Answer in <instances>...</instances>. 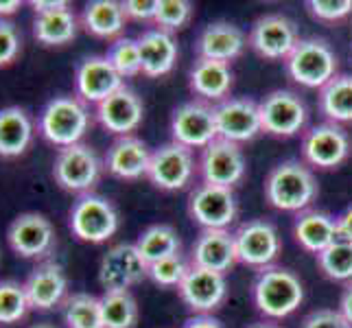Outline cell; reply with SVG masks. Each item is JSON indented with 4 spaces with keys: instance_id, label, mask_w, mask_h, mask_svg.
<instances>
[{
    "instance_id": "obj_34",
    "label": "cell",
    "mask_w": 352,
    "mask_h": 328,
    "mask_svg": "<svg viewBox=\"0 0 352 328\" xmlns=\"http://www.w3.org/2000/svg\"><path fill=\"white\" fill-rule=\"evenodd\" d=\"M101 311L105 328H136L140 315L131 291H105L101 296Z\"/></svg>"
},
{
    "instance_id": "obj_32",
    "label": "cell",
    "mask_w": 352,
    "mask_h": 328,
    "mask_svg": "<svg viewBox=\"0 0 352 328\" xmlns=\"http://www.w3.org/2000/svg\"><path fill=\"white\" fill-rule=\"evenodd\" d=\"M136 250L142 256V261L147 263V265H151V263H157V261H162V259L173 256V254H179L182 239H179L177 230L173 226L155 223V226H149L138 237Z\"/></svg>"
},
{
    "instance_id": "obj_19",
    "label": "cell",
    "mask_w": 352,
    "mask_h": 328,
    "mask_svg": "<svg viewBox=\"0 0 352 328\" xmlns=\"http://www.w3.org/2000/svg\"><path fill=\"white\" fill-rule=\"evenodd\" d=\"M96 120L114 136H133L144 118V105L136 90L123 86L112 96H107L94 109Z\"/></svg>"
},
{
    "instance_id": "obj_22",
    "label": "cell",
    "mask_w": 352,
    "mask_h": 328,
    "mask_svg": "<svg viewBox=\"0 0 352 328\" xmlns=\"http://www.w3.org/2000/svg\"><path fill=\"white\" fill-rule=\"evenodd\" d=\"M239 263L234 232L230 230H201V234L192 243L190 265L201 270L228 274Z\"/></svg>"
},
{
    "instance_id": "obj_20",
    "label": "cell",
    "mask_w": 352,
    "mask_h": 328,
    "mask_svg": "<svg viewBox=\"0 0 352 328\" xmlns=\"http://www.w3.org/2000/svg\"><path fill=\"white\" fill-rule=\"evenodd\" d=\"M27 291L31 311H53L68 298V278L64 267L55 261H44L22 283Z\"/></svg>"
},
{
    "instance_id": "obj_1",
    "label": "cell",
    "mask_w": 352,
    "mask_h": 328,
    "mask_svg": "<svg viewBox=\"0 0 352 328\" xmlns=\"http://www.w3.org/2000/svg\"><path fill=\"white\" fill-rule=\"evenodd\" d=\"M318 179L311 166L300 160H285L276 164L265 179V199L276 210L302 212L318 197Z\"/></svg>"
},
{
    "instance_id": "obj_13",
    "label": "cell",
    "mask_w": 352,
    "mask_h": 328,
    "mask_svg": "<svg viewBox=\"0 0 352 328\" xmlns=\"http://www.w3.org/2000/svg\"><path fill=\"white\" fill-rule=\"evenodd\" d=\"M245 155L241 144L223 138H214L208 147L201 149L199 157V175L204 184L232 188L245 177Z\"/></svg>"
},
{
    "instance_id": "obj_28",
    "label": "cell",
    "mask_w": 352,
    "mask_h": 328,
    "mask_svg": "<svg viewBox=\"0 0 352 328\" xmlns=\"http://www.w3.org/2000/svg\"><path fill=\"white\" fill-rule=\"evenodd\" d=\"M294 237L302 250H307L318 256L329 245L337 241V223L335 217L322 210H302L296 215Z\"/></svg>"
},
{
    "instance_id": "obj_37",
    "label": "cell",
    "mask_w": 352,
    "mask_h": 328,
    "mask_svg": "<svg viewBox=\"0 0 352 328\" xmlns=\"http://www.w3.org/2000/svg\"><path fill=\"white\" fill-rule=\"evenodd\" d=\"M107 62L114 66V70L118 72L123 79L136 77L142 72L140 66V51H138V40L131 38H116L110 48H107Z\"/></svg>"
},
{
    "instance_id": "obj_6",
    "label": "cell",
    "mask_w": 352,
    "mask_h": 328,
    "mask_svg": "<svg viewBox=\"0 0 352 328\" xmlns=\"http://www.w3.org/2000/svg\"><path fill=\"white\" fill-rule=\"evenodd\" d=\"M103 168L105 164L99 153L90 144L79 142L57 151L53 162V177L59 188L75 193V195H86L99 184Z\"/></svg>"
},
{
    "instance_id": "obj_33",
    "label": "cell",
    "mask_w": 352,
    "mask_h": 328,
    "mask_svg": "<svg viewBox=\"0 0 352 328\" xmlns=\"http://www.w3.org/2000/svg\"><path fill=\"white\" fill-rule=\"evenodd\" d=\"M62 315L66 328H105L101 298L92 294H72L64 300Z\"/></svg>"
},
{
    "instance_id": "obj_46",
    "label": "cell",
    "mask_w": 352,
    "mask_h": 328,
    "mask_svg": "<svg viewBox=\"0 0 352 328\" xmlns=\"http://www.w3.org/2000/svg\"><path fill=\"white\" fill-rule=\"evenodd\" d=\"M182 328H223V324L212 315H195V318H188Z\"/></svg>"
},
{
    "instance_id": "obj_8",
    "label": "cell",
    "mask_w": 352,
    "mask_h": 328,
    "mask_svg": "<svg viewBox=\"0 0 352 328\" xmlns=\"http://www.w3.org/2000/svg\"><path fill=\"white\" fill-rule=\"evenodd\" d=\"M234 243L239 263L256 267V270L274 265L283 250V241L276 226L272 221H265V219L243 221L234 232Z\"/></svg>"
},
{
    "instance_id": "obj_21",
    "label": "cell",
    "mask_w": 352,
    "mask_h": 328,
    "mask_svg": "<svg viewBox=\"0 0 352 328\" xmlns=\"http://www.w3.org/2000/svg\"><path fill=\"white\" fill-rule=\"evenodd\" d=\"M123 86H125L123 77L107 62L105 55L86 57L83 62H79L75 70V88H77V96L83 103L99 105Z\"/></svg>"
},
{
    "instance_id": "obj_11",
    "label": "cell",
    "mask_w": 352,
    "mask_h": 328,
    "mask_svg": "<svg viewBox=\"0 0 352 328\" xmlns=\"http://www.w3.org/2000/svg\"><path fill=\"white\" fill-rule=\"evenodd\" d=\"M171 136L173 142L184 144L190 151L208 147L214 138H219L214 120V105L199 99L177 105L171 116Z\"/></svg>"
},
{
    "instance_id": "obj_41",
    "label": "cell",
    "mask_w": 352,
    "mask_h": 328,
    "mask_svg": "<svg viewBox=\"0 0 352 328\" xmlns=\"http://www.w3.org/2000/svg\"><path fill=\"white\" fill-rule=\"evenodd\" d=\"M22 48L18 27L11 20H0V68L16 62Z\"/></svg>"
},
{
    "instance_id": "obj_43",
    "label": "cell",
    "mask_w": 352,
    "mask_h": 328,
    "mask_svg": "<svg viewBox=\"0 0 352 328\" xmlns=\"http://www.w3.org/2000/svg\"><path fill=\"white\" fill-rule=\"evenodd\" d=\"M123 11L125 16L131 20H144V22H153L155 11H157V0H125Z\"/></svg>"
},
{
    "instance_id": "obj_12",
    "label": "cell",
    "mask_w": 352,
    "mask_h": 328,
    "mask_svg": "<svg viewBox=\"0 0 352 328\" xmlns=\"http://www.w3.org/2000/svg\"><path fill=\"white\" fill-rule=\"evenodd\" d=\"M195 177V157L184 144L166 142L151 151L147 179L160 190H182Z\"/></svg>"
},
{
    "instance_id": "obj_30",
    "label": "cell",
    "mask_w": 352,
    "mask_h": 328,
    "mask_svg": "<svg viewBox=\"0 0 352 328\" xmlns=\"http://www.w3.org/2000/svg\"><path fill=\"white\" fill-rule=\"evenodd\" d=\"M79 24L81 22L72 14V9L40 14L33 20V38L44 46H64L77 38Z\"/></svg>"
},
{
    "instance_id": "obj_29",
    "label": "cell",
    "mask_w": 352,
    "mask_h": 328,
    "mask_svg": "<svg viewBox=\"0 0 352 328\" xmlns=\"http://www.w3.org/2000/svg\"><path fill=\"white\" fill-rule=\"evenodd\" d=\"M79 22L94 38L110 40L120 35V31L125 29L127 16L123 11V5L116 3V0H94L81 11Z\"/></svg>"
},
{
    "instance_id": "obj_39",
    "label": "cell",
    "mask_w": 352,
    "mask_h": 328,
    "mask_svg": "<svg viewBox=\"0 0 352 328\" xmlns=\"http://www.w3.org/2000/svg\"><path fill=\"white\" fill-rule=\"evenodd\" d=\"M188 270H190V265L186 263V259L182 256V252H179V254H173V256H168V259L151 263L147 278H151L157 287L173 289V287H179V283L184 281Z\"/></svg>"
},
{
    "instance_id": "obj_4",
    "label": "cell",
    "mask_w": 352,
    "mask_h": 328,
    "mask_svg": "<svg viewBox=\"0 0 352 328\" xmlns=\"http://www.w3.org/2000/svg\"><path fill=\"white\" fill-rule=\"evenodd\" d=\"M337 55L333 46L322 38H307L300 40V44L294 48L285 59V68L291 81L305 88H324L331 79H335L337 72Z\"/></svg>"
},
{
    "instance_id": "obj_36",
    "label": "cell",
    "mask_w": 352,
    "mask_h": 328,
    "mask_svg": "<svg viewBox=\"0 0 352 328\" xmlns=\"http://www.w3.org/2000/svg\"><path fill=\"white\" fill-rule=\"evenodd\" d=\"M29 311L31 305L24 285L16 281H0V326L20 324Z\"/></svg>"
},
{
    "instance_id": "obj_9",
    "label": "cell",
    "mask_w": 352,
    "mask_h": 328,
    "mask_svg": "<svg viewBox=\"0 0 352 328\" xmlns=\"http://www.w3.org/2000/svg\"><path fill=\"white\" fill-rule=\"evenodd\" d=\"M7 243L11 252L22 259H46L55 250V228L42 212H22L7 228Z\"/></svg>"
},
{
    "instance_id": "obj_27",
    "label": "cell",
    "mask_w": 352,
    "mask_h": 328,
    "mask_svg": "<svg viewBox=\"0 0 352 328\" xmlns=\"http://www.w3.org/2000/svg\"><path fill=\"white\" fill-rule=\"evenodd\" d=\"M35 125L24 107L9 105L0 109V157H20L33 142Z\"/></svg>"
},
{
    "instance_id": "obj_40",
    "label": "cell",
    "mask_w": 352,
    "mask_h": 328,
    "mask_svg": "<svg viewBox=\"0 0 352 328\" xmlns=\"http://www.w3.org/2000/svg\"><path fill=\"white\" fill-rule=\"evenodd\" d=\"M307 7L320 22H339L352 14V0H309Z\"/></svg>"
},
{
    "instance_id": "obj_3",
    "label": "cell",
    "mask_w": 352,
    "mask_h": 328,
    "mask_svg": "<svg viewBox=\"0 0 352 328\" xmlns=\"http://www.w3.org/2000/svg\"><path fill=\"white\" fill-rule=\"evenodd\" d=\"M90 127L88 105L77 96H55L40 114L38 129L46 142L64 149L79 144Z\"/></svg>"
},
{
    "instance_id": "obj_38",
    "label": "cell",
    "mask_w": 352,
    "mask_h": 328,
    "mask_svg": "<svg viewBox=\"0 0 352 328\" xmlns=\"http://www.w3.org/2000/svg\"><path fill=\"white\" fill-rule=\"evenodd\" d=\"M192 16V5L188 0H157V11L153 24L164 33H175L184 29Z\"/></svg>"
},
{
    "instance_id": "obj_26",
    "label": "cell",
    "mask_w": 352,
    "mask_h": 328,
    "mask_svg": "<svg viewBox=\"0 0 352 328\" xmlns=\"http://www.w3.org/2000/svg\"><path fill=\"white\" fill-rule=\"evenodd\" d=\"M234 83V72L230 64L223 62H212V59H201L192 64L188 72V86L192 94L199 96V101L206 103H221L228 99L230 90Z\"/></svg>"
},
{
    "instance_id": "obj_23",
    "label": "cell",
    "mask_w": 352,
    "mask_h": 328,
    "mask_svg": "<svg viewBox=\"0 0 352 328\" xmlns=\"http://www.w3.org/2000/svg\"><path fill=\"white\" fill-rule=\"evenodd\" d=\"M151 160V151L147 142L138 136H120L116 138L105 153V168L107 173L118 179H140L147 177V168Z\"/></svg>"
},
{
    "instance_id": "obj_10",
    "label": "cell",
    "mask_w": 352,
    "mask_h": 328,
    "mask_svg": "<svg viewBox=\"0 0 352 328\" xmlns=\"http://www.w3.org/2000/svg\"><path fill=\"white\" fill-rule=\"evenodd\" d=\"M352 151L348 131L337 123H320L311 127L302 138V155L309 166L331 171L348 160Z\"/></svg>"
},
{
    "instance_id": "obj_35",
    "label": "cell",
    "mask_w": 352,
    "mask_h": 328,
    "mask_svg": "<svg viewBox=\"0 0 352 328\" xmlns=\"http://www.w3.org/2000/svg\"><path fill=\"white\" fill-rule=\"evenodd\" d=\"M320 272L335 283H352V241L337 239L318 256Z\"/></svg>"
},
{
    "instance_id": "obj_25",
    "label": "cell",
    "mask_w": 352,
    "mask_h": 328,
    "mask_svg": "<svg viewBox=\"0 0 352 328\" xmlns=\"http://www.w3.org/2000/svg\"><path fill=\"white\" fill-rule=\"evenodd\" d=\"M248 40L236 24L232 22H212L208 24L197 38V55L201 59H212V62H223L230 64L236 59L243 48H245Z\"/></svg>"
},
{
    "instance_id": "obj_5",
    "label": "cell",
    "mask_w": 352,
    "mask_h": 328,
    "mask_svg": "<svg viewBox=\"0 0 352 328\" xmlns=\"http://www.w3.org/2000/svg\"><path fill=\"white\" fill-rule=\"evenodd\" d=\"M68 228L75 239L99 245L118 232V210L107 197L86 193L72 204L68 212Z\"/></svg>"
},
{
    "instance_id": "obj_7",
    "label": "cell",
    "mask_w": 352,
    "mask_h": 328,
    "mask_svg": "<svg viewBox=\"0 0 352 328\" xmlns=\"http://www.w3.org/2000/svg\"><path fill=\"white\" fill-rule=\"evenodd\" d=\"M263 131L276 138H291L307 127L309 109L294 90H274L258 103Z\"/></svg>"
},
{
    "instance_id": "obj_2",
    "label": "cell",
    "mask_w": 352,
    "mask_h": 328,
    "mask_svg": "<svg viewBox=\"0 0 352 328\" xmlns=\"http://www.w3.org/2000/svg\"><path fill=\"white\" fill-rule=\"evenodd\" d=\"M252 298L267 320H285L305 302V285L296 272L280 265H270L258 272L252 287Z\"/></svg>"
},
{
    "instance_id": "obj_15",
    "label": "cell",
    "mask_w": 352,
    "mask_h": 328,
    "mask_svg": "<svg viewBox=\"0 0 352 328\" xmlns=\"http://www.w3.org/2000/svg\"><path fill=\"white\" fill-rule=\"evenodd\" d=\"M149 274V265L142 261L136 243H118L110 248L99 265V283L105 291H129Z\"/></svg>"
},
{
    "instance_id": "obj_16",
    "label": "cell",
    "mask_w": 352,
    "mask_h": 328,
    "mask_svg": "<svg viewBox=\"0 0 352 328\" xmlns=\"http://www.w3.org/2000/svg\"><path fill=\"white\" fill-rule=\"evenodd\" d=\"M248 42L252 51L263 59L278 62L294 53V48L300 44V33L287 16L267 14L252 24Z\"/></svg>"
},
{
    "instance_id": "obj_14",
    "label": "cell",
    "mask_w": 352,
    "mask_h": 328,
    "mask_svg": "<svg viewBox=\"0 0 352 328\" xmlns=\"http://www.w3.org/2000/svg\"><path fill=\"white\" fill-rule=\"evenodd\" d=\"M188 212L192 221H197L204 230H228L239 212L234 190L201 182L190 190Z\"/></svg>"
},
{
    "instance_id": "obj_18",
    "label": "cell",
    "mask_w": 352,
    "mask_h": 328,
    "mask_svg": "<svg viewBox=\"0 0 352 328\" xmlns=\"http://www.w3.org/2000/svg\"><path fill=\"white\" fill-rule=\"evenodd\" d=\"M177 294L190 311H195L197 315H210L223 305L228 296L226 274L190 265L188 274L177 287Z\"/></svg>"
},
{
    "instance_id": "obj_42",
    "label": "cell",
    "mask_w": 352,
    "mask_h": 328,
    "mask_svg": "<svg viewBox=\"0 0 352 328\" xmlns=\"http://www.w3.org/2000/svg\"><path fill=\"white\" fill-rule=\"evenodd\" d=\"M300 328H352L346 318L335 309H318L302 320Z\"/></svg>"
},
{
    "instance_id": "obj_47",
    "label": "cell",
    "mask_w": 352,
    "mask_h": 328,
    "mask_svg": "<svg viewBox=\"0 0 352 328\" xmlns=\"http://www.w3.org/2000/svg\"><path fill=\"white\" fill-rule=\"evenodd\" d=\"M337 311L342 313L344 318H346V322L352 326V283L346 285L344 294H342V300H339V309Z\"/></svg>"
},
{
    "instance_id": "obj_17",
    "label": "cell",
    "mask_w": 352,
    "mask_h": 328,
    "mask_svg": "<svg viewBox=\"0 0 352 328\" xmlns=\"http://www.w3.org/2000/svg\"><path fill=\"white\" fill-rule=\"evenodd\" d=\"M214 120L219 138L230 142H250L263 131L258 103L248 96H228L214 105Z\"/></svg>"
},
{
    "instance_id": "obj_49",
    "label": "cell",
    "mask_w": 352,
    "mask_h": 328,
    "mask_svg": "<svg viewBox=\"0 0 352 328\" xmlns=\"http://www.w3.org/2000/svg\"><path fill=\"white\" fill-rule=\"evenodd\" d=\"M248 328H280V326H276L274 322H256V324H252Z\"/></svg>"
},
{
    "instance_id": "obj_48",
    "label": "cell",
    "mask_w": 352,
    "mask_h": 328,
    "mask_svg": "<svg viewBox=\"0 0 352 328\" xmlns=\"http://www.w3.org/2000/svg\"><path fill=\"white\" fill-rule=\"evenodd\" d=\"M22 7L20 0H0V20H7Z\"/></svg>"
},
{
    "instance_id": "obj_50",
    "label": "cell",
    "mask_w": 352,
    "mask_h": 328,
    "mask_svg": "<svg viewBox=\"0 0 352 328\" xmlns=\"http://www.w3.org/2000/svg\"><path fill=\"white\" fill-rule=\"evenodd\" d=\"M29 328H55L53 324H46V322H42V324H33V326H29Z\"/></svg>"
},
{
    "instance_id": "obj_31",
    "label": "cell",
    "mask_w": 352,
    "mask_h": 328,
    "mask_svg": "<svg viewBox=\"0 0 352 328\" xmlns=\"http://www.w3.org/2000/svg\"><path fill=\"white\" fill-rule=\"evenodd\" d=\"M320 112L329 123H352V75L342 72L320 90Z\"/></svg>"
},
{
    "instance_id": "obj_44",
    "label": "cell",
    "mask_w": 352,
    "mask_h": 328,
    "mask_svg": "<svg viewBox=\"0 0 352 328\" xmlns=\"http://www.w3.org/2000/svg\"><path fill=\"white\" fill-rule=\"evenodd\" d=\"M31 7L35 11V16H40V14H55V11L70 9V3H66V0H33Z\"/></svg>"
},
{
    "instance_id": "obj_24",
    "label": "cell",
    "mask_w": 352,
    "mask_h": 328,
    "mask_svg": "<svg viewBox=\"0 0 352 328\" xmlns=\"http://www.w3.org/2000/svg\"><path fill=\"white\" fill-rule=\"evenodd\" d=\"M138 51H140V66L142 75L149 79L164 77L173 70L179 48L171 33L160 29H147L138 35Z\"/></svg>"
},
{
    "instance_id": "obj_45",
    "label": "cell",
    "mask_w": 352,
    "mask_h": 328,
    "mask_svg": "<svg viewBox=\"0 0 352 328\" xmlns=\"http://www.w3.org/2000/svg\"><path fill=\"white\" fill-rule=\"evenodd\" d=\"M335 223H337V239H344V241H352V206L335 217Z\"/></svg>"
}]
</instances>
